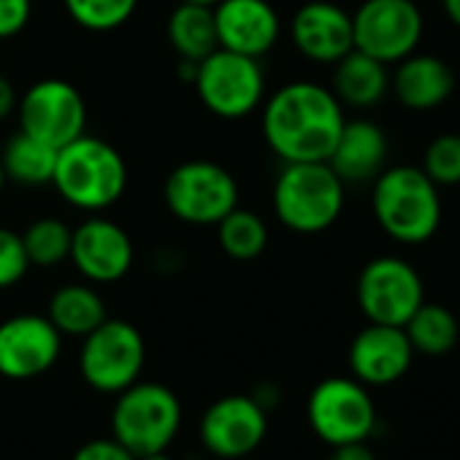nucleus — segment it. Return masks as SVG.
<instances>
[{
    "instance_id": "f257e3e1",
    "label": "nucleus",
    "mask_w": 460,
    "mask_h": 460,
    "mask_svg": "<svg viewBox=\"0 0 460 460\" xmlns=\"http://www.w3.org/2000/svg\"><path fill=\"white\" fill-rule=\"evenodd\" d=\"M344 122L341 101L317 82H290L263 103V138L282 163L328 160Z\"/></svg>"
},
{
    "instance_id": "f03ea898",
    "label": "nucleus",
    "mask_w": 460,
    "mask_h": 460,
    "mask_svg": "<svg viewBox=\"0 0 460 460\" xmlns=\"http://www.w3.org/2000/svg\"><path fill=\"white\" fill-rule=\"evenodd\" d=\"M52 187L68 206L87 214H101L111 208L128 190L125 157L114 144L82 133L58 149Z\"/></svg>"
},
{
    "instance_id": "7ed1b4c3",
    "label": "nucleus",
    "mask_w": 460,
    "mask_h": 460,
    "mask_svg": "<svg viewBox=\"0 0 460 460\" xmlns=\"http://www.w3.org/2000/svg\"><path fill=\"white\" fill-rule=\"evenodd\" d=\"M371 211L376 225L401 244H425L441 225L438 184L420 165L382 168L371 190Z\"/></svg>"
},
{
    "instance_id": "20e7f679",
    "label": "nucleus",
    "mask_w": 460,
    "mask_h": 460,
    "mask_svg": "<svg viewBox=\"0 0 460 460\" xmlns=\"http://www.w3.org/2000/svg\"><path fill=\"white\" fill-rule=\"evenodd\" d=\"M277 219L301 236H314L333 227L344 211V181L320 163H285L271 192Z\"/></svg>"
},
{
    "instance_id": "39448f33",
    "label": "nucleus",
    "mask_w": 460,
    "mask_h": 460,
    "mask_svg": "<svg viewBox=\"0 0 460 460\" xmlns=\"http://www.w3.org/2000/svg\"><path fill=\"white\" fill-rule=\"evenodd\" d=\"M181 430V401L160 382H133L117 393L111 409V436L136 457L168 452Z\"/></svg>"
},
{
    "instance_id": "423d86ee",
    "label": "nucleus",
    "mask_w": 460,
    "mask_h": 460,
    "mask_svg": "<svg viewBox=\"0 0 460 460\" xmlns=\"http://www.w3.org/2000/svg\"><path fill=\"white\" fill-rule=\"evenodd\" d=\"M195 95L219 119H244L266 101V74L258 58L214 49L198 63Z\"/></svg>"
},
{
    "instance_id": "0eeeda50",
    "label": "nucleus",
    "mask_w": 460,
    "mask_h": 460,
    "mask_svg": "<svg viewBox=\"0 0 460 460\" xmlns=\"http://www.w3.org/2000/svg\"><path fill=\"white\" fill-rule=\"evenodd\" d=\"M163 200L179 222L211 227L239 206V181L219 163L187 160L168 173Z\"/></svg>"
},
{
    "instance_id": "6e6552de",
    "label": "nucleus",
    "mask_w": 460,
    "mask_h": 460,
    "mask_svg": "<svg viewBox=\"0 0 460 460\" xmlns=\"http://www.w3.org/2000/svg\"><path fill=\"white\" fill-rule=\"evenodd\" d=\"M146 360V344L141 331L128 320L106 317L95 331L82 339L79 374L82 379L106 395H117L138 382Z\"/></svg>"
},
{
    "instance_id": "1a4fd4ad",
    "label": "nucleus",
    "mask_w": 460,
    "mask_h": 460,
    "mask_svg": "<svg viewBox=\"0 0 460 460\" xmlns=\"http://www.w3.org/2000/svg\"><path fill=\"white\" fill-rule=\"evenodd\" d=\"M306 417L312 430L331 447L368 441L379 425L374 398L355 376H328L317 382L306 401Z\"/></svg>"
},
{
    "instance_id": "9d476101",
    "label": "nucleus",
    "mask_w": 460,
    "mask_h": 460,
    "mask_svg": "<svg viewBox=\"0 0 460 460\" xmlns=\"http://www.w3.org/2000/svg\"><path fill=\"white\" fill-rule=\"evenodd\" d=\"M422 12L414 0H363L352 14L355 49L385 66H395L422 41Z\"/></svg>"
},
{
    "instance_id": "9b49d317",
    "label": "nucleus",
    "mask_w": 460,
    "mask_h": 460,
    "mask_svg": "<svg viewBox=\"0 0 460 460\" xmlns=\"http://www.w3.org/2000/svg\"><path fill=\"white\" fill-rule=\"evenodd\" d=\"M355 293H358V306L368 323L398 325V328H403L406 320L425 301V288L417 269L395 255H382L368 261L358 274Z\"/></svg>"
},
{
    "instance_id": "f8f14e48",
    "label": "nucleus",
    "mask_w": 460,
    "mask_h": 460,
    "mask_svg": "<svg viewBox=\"0 0 460 460\" xmlns=\"http://www.w3.org/2000/svg\"><path fill=\"white\" fill-rule=\"evenodd\" d=\"M20 130L60 149L87 133V103L66 79H41L17 103Z\"/></svg>"
},
{
    "instance_id": "ddd939ff",
    "label": "nucleus",
    "mask_w": 460,
    "mask_h": 460,
    "mask_svg": "<svg viewBox=\"0 0 460 460\" xmlns=\"http://www.w3.org/2000/svg\"><path fill=\"white\" fill-rule=\"evenodd\" d=\"M200 444L222 460H239L252 455L269 433V409L252 395L217 398L200 417Z\"/></svg>"
},
{
    "instance_id": "4468645a",
    "label": "nucleus",
    "mask_w": 460,
    "mask_h": 460,
    "mask_svg": "<svg viewBox=\"0 0 460 460\" xmlns=\"http://www.w3.org/2000/svg\"><path fill=\"white\" fill-rule=\"evenodd\" d=\"M63 333L47 314H14L0 323V376L28 382L55 368Z\"/></svg>"
},
{
    "instance_id": "2eb2a0df",
    "label": "nucleus",
    "mask_w": 460,
    "mask_h": 460,
    "mask_svg": "<svg viewBox=\"0 0 460 460\" xmlns=\"http://www.w3.org/2000/svg\"><path fill=\"white\" fill-rule=\"evenodd\" d=\"M133 239L128 230L106 217H90L74 227L71 263L93 285H111L128 277L133 269Z\"/></svg>"
},
{
    "instance_id": "dca6fc26",
    "label": "nucleus",
    "mask_w": 460,
    "mask_h": 460,
    "mask_svg": "<svg viewBox=\"0 0 460 460\" xmlns=\"http://www.w3.org/2000/svg\"><path fill=\"white\" fill-rule=\"evenodd\" d=\"M211 12L217 41L227 52L261 60L282 36V20L269 0H219Z\"/></svg>"
},
{
    "instance_id": "f3484780",
    "label": "nucleus",
    "mask_w": 460,
    "mask_h": 460,
    "mask_svg": "<svg viewBox=\"0 0 460 460\" xmlns=\"http://www.w3.org/2000/svg\"><path fill=\"white\" fill-rule=\"evenodd\" d=\"M414 355L403 328L368 323L349 344V371L366 387H387L406 376Z\"/></svg>"
},
{
    "instance_id": "a211bd4d",
    "label": "nucleus",
    "mask_w": 460,
    "mask_h": 460,
    "mask_svg": "<svg viewBox=\"0 0 460 460\" xmlns=\"http://www.w3.org/2000/svg\"><path fill=\"white\" fill-rule=\"evenodd\" d=\"M293 47L312 63L336 66L344 55L355 49L352 14L331 0H309L290 22Z\"/></svg>"
},
{
    "instance_id": "6ab92c4d",
    "label": "nucleus",
    "mask_w": 460,
    "mask_h": 460,
    "mask_svg": "<svg viewBox=\"0 0 460 460\" xmlns=\"http://www.w3.org/2000/svg\"><path fill=\"white\" fill-rule=\"evenodd\" d=\"M387 160V136L385 130L371 119H347L333 152L328 157V165L336 171V176L344 184H360L374 181Z\"/></svg>"
},
{
    "instance_id": "aec40b11",
    "label": "nucleus",
    "mask_w": 460,
    "mask_h": 460,
    "mask_svg": "<svg viewBox=\"0 0 460 460\" xmlns=\"http://www.w3.org/2000/svg\"><path fill=\"white\" fill-rule=\"evenodd\" d=\"M395 74L390 76V90L398 103L411 111H433L447 103L455 93V71L447 60L436 55L411 52L401 63H395Z\"/></svg>"
},
{
    "instance_id": "412c9836",
    "label": "nucleus",
    "mask_w": 460,
    "mask_h": 460,
    "mask_svg": "<svg viewBox=\"0 0 460 460\" xmlns=\"http://www.w3.org/2000/svg\"><path fill=\"white\" fill-rule=\"evenodd\" d=\"M387 90H390L387 66L366 52L352 49L333 68V95L341 101V106L371 109L387 95Z\"/></svg>"
},
{
    "instance_id": "4be33fe9",
    "label": "nucleus",
    "mask_w": 460,
    "mask_h": 460,
    "mask_svg": "<svg viewBox=\"0 0 460 460\" xmlns=\"http://www.w3.org/2000/svg\"><path fill=\"white\" fill-rule=\"evenodd\" d=\"M165 39L168 47L179 60L200 63L214 49H219L217 28H214V12L211 6H195V4H179L165 22Z\"/></svg>"
},
{
    "instance_id": "5701e85b",
    "label": "nucleus",
    "mask_w": 460,
    "mask_h": 460,
    "mask_svg": "<svg viewBox=\"0 0 460 460\" xmlns=\"http://www.w3.org/2000/svg\"><path fill=\"white\" fill-rule=\"evenodd\" d=\"M47 317L63 336L84 339L109 314H106V304L101 293L93 285H63L49 298Z\"/></svg>"
},
{
    "instance_id": "b1692460",
    "label": "nucleus",
    "mask_w": 460,
    "mask_h": 460,
    "mask_svg": "<svg viewBox=\"0 0 460 460\" xmlns=\"http://www.w3.org/2000/svg\"><path fill=\"white\" fill-rule=\"evenodd\" d=\"M58 163V149L28 136L25 130H17L9 136V141L0 149V165H4L6 181L22 184V187H41L52 184Z\"/></svg>"
},
{
    "instance_id": "393cba45",
    "label": "nucleus",
    "mask_w": 460,
    "mask_h": 460,
    "mask_svg": "<svg viewBox=\"0 0 460 460\" xmlns=\"http://www.w3.org/2000/svg\"><path fill=\"white\" fill-rule=\"evenodd\" d=\"M214 227H217V242H219L222 252L239 263L261 258L269 247V225L263 222L261 214H255L250 208L236 206Z\"/></svg>"
},
{
    "instance_id": "a878e982",
    "label": "nucleus",
    "mask_w": 460,
    "mask_h": 460,
    "mask_svg": "<svg viewBox=\"0 0 460 460\" xmlns=\"http://www.w3.org/2000/svg\"><path fill=\"white\" fill-rule=\"evenodd\" d=\"M403 331H406L414 352L428 355V358H438V355L452 352L457 344V336H460L455 314L447 306L428 304V301H422L417 306V312L406 320Z\"/></svg>"
},
{
    "instance_id": "bb28decb",
    "label": "nucleus",
    "mask_w": 460,
    "mask_h": 460,
    "mask_svg": "<svg viewBox=\"0 0 460 460\" xmlns=\"http://www.w3.org/2000/svg\"><path fill=\"white\" fill-rule=\"evenodd\" d=\"M20 236H22L28 261L36 269H58L71 258L74 227L60 217H39Z\"/></svg>"
},
{
    "instance_id": "cd10ccee",
    "label": "nucleus",
    "mask_w": 460,
    "mask_h": 460,
    "mask_svg": "<svg viewBox=\"0 0 460 460\" xmlns=\"http://www.w3.org/2000/svg\"><path fill=\"white\" fill-rule=\"evenodd\" d=\"M63 6L82 31L111 33L136 14L138 0H63Z\"/></svg>"
},
{
    "instance_id": "c85d7f7f",
    "label": "nucleus",
    "mask_w": 460,
    "mask_h": 460,
    "mask_svg": "<svg viewBox=\"0 0 460 460\" xmlns=\"http://www.w3.org/2000/svg\"><path fill=\"white\" fill-rule=\"evenodd\" d=\"M422 171L438 187L460 184V136L457 133L436 136L422 155Z\"/></svg>"
},
{
    "instance_id": "c756f323",
    "label": "nucleus",
    "mask_w": 460,
    "mask_h": 460,
    "mask_svg": "<svg viewBox=\"0 0 460 460\" xmlns=\"http://www.w3.org/2000/svg\"><path fill=\"white\" fill-rule=\"evenodd\" d=\"M31 269L33 266L28 261L22 236L14 234L12 227H0V290L20 285Z\"/></svg>"
},
{
    "instance_id": "7c9ffc66",
    "label": "nucleus",
    "mask_w": 460,
    "mask_h": 460,
    "mask_svg": "<svg viewBox=\"0 0 460 460\" xmlns=\"http://www.w3.org/2000/svg\"><path fill=\"white\" fill-rule=\"evenodd\" d=\"M33 17V0H0V41L20 36Z\"/></svg>"
},
{
    "instance_id": "2f4dec72",
    "label": "nucleus",
    "mask_w": 460,
    "mask_h": 460,
    "mask_svg": "<svg viewBox=\"0 0 460 460\" xmlns=\"http://www.w3.org/2000/svg\"><path fill=\"white\" fill-rule=\"evenodd\" d=\"M71 460H138L128 447H122L114 436H101L84 441Z\"/></svg>"
},
{
    "instance_id": "473e14b6",
    "label": "nucleus",
    "mask_w": 460,
    "mask_h": 460,
    "mask_svg": "<svg viewBox=\"0 0 460 460\" xmlns=\"http://www.w3.org/2000/svg\"><path fill=\"white\" fill-rule=\"evenodd\" d=\"M328 460H376V455H374V449L366 441H352V444L333 447Z\"/></svg>"
},
{
    "instance_id": "72a5a7b5",
    "label": "nucleus",
    "mask_w": 460,
    "mask_h": 460,
    "mask_svg": "<svg viewBox=\"0 0 460 460\" xmlns=\"http://www.w3.org/2000/svg\"><path fill=\"white\" fill-rule=\"evenodd\" d=\"M17 103H20V95H17L14 84L6 76H0V122L17 114Z\"/></svg>"
},
{
    "instance_id": "f704fd0d",
    "label": "nucleus",
    "mask_w": 460,
    "mask_h": 460,
    "mask_svg": "<svg viewBox=\"0 0 460 460\" xmlns=\"http://www.w3.org/2000/svg\"><path fill=\"white\" fill-rule=\"evenodd\" d=\"M195 74H198V63H192V60H179V66H176V76H179L181 82L192 84V82H195Z\"/></svg>"
},
{
    "instance_id": "c9c22d12",
    "label": "nucleus",
    "mask_w": 460,
    "mask_h": 460,
    "mask_svg": "<svg viewBox=\"0 0 460 460\" xmlns=\"http://www.w3.org/2000/svg\"><path fill=\"white\" fill-rule=\"evenodd\" d=\"M441 6H444L449 22L460 31V0H441Z\"/></svg>"
},
{
    "instance_id": "e433bc0d",
    "label": "nucleus",
    "mask_w": 460,
    "mask_h": 460,
    "mask_svg": "<svg viewBox=\"0 0 460 460\" xmlns=\"http://www.w3.org/2000/svg\"><path fill=\"white\" fill-rule=\"evenodd\" d=\"M138 460H173L168 452H155V455H144V457H138Z\"/></svg>"
},
{
    "instance_id": "4c0bfd02",
    "label": "nucleus",
    "mask_w": 460,
    "mask_h": 460,
    "mask_svg": "<svg viewBox=\"0 0 460 460\" xmlns=\"http://www.w3.org/2000/svg\"><path fill=\"white\" fill-rule=\"evenodd\" d=\"M179 4H195V6H214L219 0H179Z\"/></svg>"
},
{
    "instance_id": "58836bf2",
    "label": "nucleus",
    "mask_w": 460,
    "mask_h": 460,
    "mask_svg": "<svg viewBox=\"0 0 460 460\" xmlns=\"http://www.w3.org/2000/svg\"><path fill=\"white\" fill-rule=\"evenodd\" d=\"M4 187H6V173H4V165H0V192H4Z\"/></svg>"
}]
</instances>
